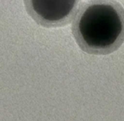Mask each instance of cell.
<instances>
[{
  "instance_id": "1",
  "label": "cell",
  "mask_w": 124,
  "mask_h": 121,
  "mask_svg": "<svg viewBox=\"0 0 124 121\" xmlns=\"http://www.w3.org/2000/svg\"><path fill=\"white\" fill-rule=\"evenodd\" d=\"M71 31L85 53H114L124 43L123 6L116 0H86L73 18Z\"/></svg>"
},
{
  "instance_id": "2",
  "label": "cell",
  "mask_w": 124,
  "mask_h": 121,
  "mask_svg": "<svg viewBox=\"0 0 124 121\" xmlns=\"http://www.w3.org/2000/svg\"><path fill=\"white\" fill-rule=\"evenodd\" d=\"M27 14L38 25L61 27L72 21L82 0H23Z\"/></svg>"
}]
</instances>
